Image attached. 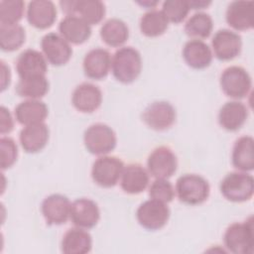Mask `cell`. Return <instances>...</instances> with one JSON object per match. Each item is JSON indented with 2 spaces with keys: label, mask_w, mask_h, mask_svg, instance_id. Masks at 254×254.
Listing matches in <instances>:
<instances>
[{
  "label": "cell",
  "mask_w": 254,
  "mask_h": 254,
  "mask_svg": "<svg viewBox=\"0 0 254 254\" xmlns=\"http://www.w3.org/2000/svg\"><path fill=\"white\" fill-rule=\"evenodd\" d=\"M111 69L114 77L118 81L122 83L133 82L142 70L140 53L131 47L119 49L112 58Z\"/></svg>",
  "instance_id": "6da1fadb"
},
{
  "label": "cell",
  "mask_w": 254,
  "mask_h": 254,
  "mask_svg": "<svg viewBox=\"0 0 254 254\" xmlns=\"http://www.w3.org/2000/svg\"><path fill=\"white\" fill-rule=\"evenodd\" d=\"M210 188L207 181L195 174H186L180 177L176 184L179 199L189 205L204 202L209 196Z\"/></svg>",
  "instance_id": "7a4b0ae2"
},
{
  "label": "cell",
  "mask_w": 254,
  "mask_h": 254,
  "mask_svg": "<svg viewBox=\"0 0 254 254\" xmlns=\"http://www.w3.org/2000/svg\"><path fill=\"white\" fill-rule=\"evenodd\" d=\"M223 240L228 251L234 254H252L254 249L252 217L245 222L231 224L226 229Z\"/></svg>",
  "instance_id": "3957f363"
},
{
  "label": "cell",
  "mask_w": 254,
  "mask_h": 254,
  "mask_svg": "<svg viewBox=\"0 0 254 254\" xmlns=\"http://www.w3.org/2000/svg\"><path fill=\"white\" fill-rule=\"evenodd\" d=\"M220 191L229 201L243 202L249 200L254 192L253 177L246 173H230L222 180Z\"/></svg>",
  "instance_id": "277c9868"
},
{
  "label": "cell",
  "mask_w": 254,
  "mask_h": 254,
  "mask_svg": "<svg viewBox=\"0 0 254 254\" xmlns=\"http://www.w3.org/2000/svg\"><path fill=\"white\" fill-rule=\"evenodd\" d=\"M83 141L87 151L93 155H106L115 149L117 143L114 131L102 123L90 125L84 132Z\"/></svg>",
  "instance_id": "5b68a950"
},
{
  "label": "cell",
  "mask_w": 254,
  "mask_h": 254,
  "mask_svg": "<svg viewBox=\"0 0 254 254\" xmlns=\"http://www.w3.org/2000/svg\"><path fill=\"white\" fill-rule=\"evenodd\" d=\"M220 86L227 96L241 99L249 93L252 80L246 69L233 65L225 68L221 73Z\"/></svg>",
  "instance_id": "8992f818"
},
{
  "label": "cell",
  "mask_w": 254,
  "mask_h": 254,
  "mask_svg": "<svg viewBox=\"0 0 254 254\" xmlns=\"http://www.w3.org/2000/svg\"><path fill=\"white\" fill-rule=\"evenodd\" d=\"M136 217L141 226L148 230H159L163 228L170 217V209L165 202L149 199L140 204Z\"/></svg>",
  "instance_id": "52a82bcc"
},
{
  "label": "cell",
  "mask_w": 254,
  "mask_h": 254,
  "mask_svg": "<svg viewBox=\"0 0 254 254\" xmlns=\"http://www.w3.org/2000/svg\"><path fill=\"white\" fill-rule=\"evenodd\" d=\"M124 169L123 162L111 156H102L98 158L92 166V180L102 188L114 187L121 178Z\"/></svg>",
  "instance_id": "ba28073f"
},
{
  "label": "cell",
  "mask_w": 254,
  "mask_h": 254,
  "mask_svg": "<svg viewBox=\"0 0 254 254\" xmlns=\"http://www.w3.org/2000/svg\"><path fill=\"white\" fill-rule=\"evenodd\" d=\"M145 124L153 130L164 131L169 129L176 121V110L174 106L166 101L151 103L142 115Z\"/></svg>",
  "instance_id": "9c48e42d"
},
{
  "label": "cell",
  "mask_w": 254,
  "mask_h": 254,
  "mask_svg": "<svg viewBox=\"0 0 254 254\" xmlns=\"http://www.w3.org/2000/svg\"><path fill=\"white\" fill-rule=\"evenodd\" d=\"M149 173L156 179H168L177 171L178 160L174 152L165 146L156 148L147 161Z\"/></svg>",
  "instance_id": "30bf717a"
},
{
  "label": "cell",
  "mask_w": 254,
  "mask_h": 254,
  "mask_svg": "<svg viewBox=\"0 0 254 254\" xmlns=\"http://www.w3.org/2000/svg\"><path fill=\"white\" fill-rule=\"evenodd\" d=\"M41 47L47 61L53 65L65 64L72 55V50L68 43L56 33L45 35L42 39Z\"/></svg>",
  "instance_id": "8fae6325"
},
{
  "label": "cell",
  "mask_w": 254,
  "mask_h": 254,
  "mask_svg": "<svg viewBox=\"0 0 254 254\" xmlns=\"http://www.w3.org/2000/svg\"><path fill=\"white\" fill-rule=\"evenodd\" d=\"M214 56L220 61H230L236 58L241 51V37L230 30L217 31L211 41Z\"/></svg>",
  "instance_id": "7c38bea8"
},
{
  "label": "cell",
  "mask_w": 254,
  "mask_h": 254,
  "mask_svg": "<svg viewBox=\"0 0 254 254\" xmlns=\"http://www.w3.org/2000/svg\"><path fill=\"white\" fill-rule=\"evenodd\" d=\"M71 203L69 199L60 193L51 194L42 203V213L48 224L61 225L70 216Z\"/></svg>",
  "instance_id": "4fadbf2b"
},
{
  "label": "cell",
  "mask_w": 254,
  "mask_h": 254,
  "mask_svg": "<svg viewBox=\"0 0 254 254\" xmlns=\"http://www.w3.org/2000/svg\"><path fill=\"white\" fill-rule=\"evenodd\" d=\"M69 217L77 227L89 229L97 224L100 218V211L93 200L78 198L71 203Z\"/></svg>",
  "instance_id": "5bb4252c"
},
{
  "label": "cell",
  "mask_w": 254,
  "mask_h": 254,
  "mask_svg": "<svg viewBox=\"0 0 254 254\" xmlns=\"http://www.w3.org/2000/svg\"><path fill=\"white\" fill-rule=\"evenodd\" d=\"M16 69L20 78L46 76L47 62L42 53L28 49L21 53L16 62Z\"/></svg>",
  "instance_id": "9a60e30c"
},
{
  "label": "cell",
  "mask_w": 254,
  "mask_h": 254,
  "mask_svg": "<svg viewBox=\"0 0 254 254\" xmlns=\"http://www.w3.org/2000/svg\"><path fill=\"white\" fill-rule=\"evenodd\" d=\"M111 56L108 51L100 48L89 51L83 59V70L87 77L91 79L104 78L111 67Z\"/></svg>",
  "instance_id": "2e32d148"
},
{
  "label": "cell",
  "mask_w": 254,
  "mask_h": 254,
  "mask_svg": "<svg viewBox=\"0 0 254 254\" xmlns=\"http://www.w3.org/2000/svg\"><path fill=\"white\" fill-rule=\"evenodd\" d=\"M74 108L83 113L95 111L102 102V93L98 86L84 82L76 86L71 97Z\"/></svg>",
  "instance_id": "e0dca14e"
},
{
  "label": "cell",
  "mask_w": 254,
  "mask_h": 254,
  "mask_svg": "<svg viewBox=\"0 0 254 254\" xmlns=\"http://www.w3.org/2000/svg\"><path fill=\"white\" fill-rule=\"evenodd\" d=\"M28 22L37 29H48L57 19V8L52 1L35 0L29 3L27 9Z\"/></svg>",
  "instance_id": "ac0fdd59"
},
{
  "label": "cell",
  "mask_w": 254,
  "mask_h": 254,
  "mask_svg": "<svg viewBox=\"0 0 254 254\" xmlns=\"http://www.w3.org/2000/svg\"><path fill=\"white\" fill-rule=\"evenodd\" d=\"M59 31L67 43L74 45H80L86 42L91 35L90 25L76 15L64 17L60 22Z\"/></svg>",
  "instance_id": "d6986e66"
},
{
  "label": "cell",
  "mask_w": 254,
  "mask_h": 254,
  "mask_svg": "<svg viewBox=\"0 0 254 254\" xmlns=\"http://www.w3.org/2000/svg\"><path fill=\"white\" fill-rule=\"evenodd\" d=\"M248 117L247 107L240 101H228L219 110L218 122L227 131L239 130Z\"/></svg>",
  "instance_id": "ffe728a7"
},
{
  "label": "cell",
  "mask_w": 254,
  "mask_h": 254,
  "mask_svg": "<svg viewBox=\"0 0 254 254\" xmlns=\"http://www.w3.org/2000/svg\"><path fill=\"white\" fill-rule=\"evenodd\" d=\"M20 143L27 153H37L43 150L49 140V128L43 123L27 125L20 132Z\"/></svg>",
  "instance_id": "44dd1931"
},
{
  "label": "cell",
  "mask_w": 254,
  "mask_h": 254,
  "mask_svg": "<svg viewBox=\"0 0 254 254\" xmlns=\"http://www.w3.org/2000/svg\"><path fill=\"white\" fill-rule=\"evenodd\" d=\"M185 62L192 68L202 69L207 67L212 61V53L207 44L201 40H190L183 49Z\"/></svg>",
  "instance_id": "7402d4cb"
},
{
  "label": "cell",
  "mask_w": 254,
  "mask_h": 254,
  "mask_svg": "<svg viewBox=\"0 0 254 254\" xmlns=\"http://www.w3.org/2000/svg\"><path fill=\"white\" fill-rule=\"evenodd\" d=\"M149 184L148 172L139 164L124 167L121 175V188L129 194H138L146 190Z\"/></svg>",
  "instance_id": "603a6c76"
},
{
  "label": "cell",
  "mask_w": 254,
  "mask_h": 254,
  "mask_svg": "<svg viewBox=\"0 0 254 254\" xmlns=\"http://www.w3.org/2000/svg\"><path fill=\"white\" fill-rule=\"evenodd\" d=\"M252 1H233L227 8L226 21L237 31H246L253 28Z\"/></svg>",
  "instance_id": "cb8c5ba5"
},
{
  "label": "cell",
  "mask_w": 254,
  "mask_h": 254,
  "mask_svg": "<svg viewBox=\"0 0 254 254\" xmlns=\"http://www.w3.org/2000/svg\"><path fill=\"white\" fill-rule=\"evenodd\" d=\"M47 105L38 99H28L15 108L16 120L22 125H33L43 123L48 116Z\"/></svg>",
  "instance_id": "d4e9b609"
},
{
  "label": "cell",
  "mask_w": 254,
  "mask_h": 254,
  "mask_svg": "<svg viewBox=\"0 0 254 254\" xmlns=\"http://www.w3.org/2000/svg\"><path fill=\"white\" fill-rule=\"evenodd\" d=\"M92 239L83 228L68 229L62 240V251L64 254H85L91 250Z\"/></svg>",
  "instance_id": "484cf974"
},
{
  "label": "cell",
  "mask_w": 254,
  "mask_h": 254,
  "mask_svg": "<svg viewBox=\"0 0 254 254\" xmlns=\"http://www.w3.org/2000/svg\"><path fill=\"white\" fill-rule=\"evenodd\" d=\"M254 141L251 136H242L236 140L232 150V165L242 171L250 172L254 169Z\"/></svg>",
  "instance_id": "4316f807"
},
{
  "label": "cell",
  "mask_w": 254,
  "mask_h": 254,
  "mask_svg": "<svg viewBox=\"0 0 254 254\" xmlns=\"http://www.w3.org/2000/svg\"><path fill=\"white\" fill-rule=\"evenodd\" d=\"M100 37L106 45L110 47H120L128 40L129 29L122 20L112 18L102 25Z\"/></svg>",
  "instance_id": "83f0119b"
},
{
  "label": "cell",
  "mask_w": 254,
  "mask_h": 254,
  "mask_svg": "<svg viewBox=\"0 0 254 254\" xmlns=\"http://www.w3.org/2000/svg\"><path fill=\"white\" fill-rule=\"evenodd\" d=\"M169 22L162 11L151 10L143 15L140 20V30L147 37H159L168 29Z\"/></svg>",
  "instance_id": "f1b7e54d"
},
{
  "label": "cell",
  "mask_w": 254,
  "mask_h": 254,
  "mask_svg": "<svg viewBox=\"0 0 254 254\" xmlns=\"http://www.w3.org/2000/svg\"><path fill=\"white\" fill-rule=\"evenodd\" d=\"M49 91V81L46 76L20 78L16 85V92L21 97L38 99Z\"/></svg>",
  "instance_id": "f546056e"
},
{
  "label": "cell",
  "mask_w": 254,
  "mask_h": 254,
  "mask_svg": "<svg viewBox=\"0 0 254 254\" xmlns=\"http://www.w3.org/2000/svg\"><path fill=\"white\" fill-rule=\"evenodd\" d=\"M26 39L25 30L22 26L0 25V47L4 52H13L18 50Z\"/></svg>",
  "instance_id": "4dcf8cb0"
},
{
  "label": "cell",
  "mask_w": 254,
  "mask_h": 254,
  "mask_svg": "<svg viewBox=\"0 0 254 254\" xmlns=\"http://www.w3.org/2000/svg\"><path fill=\"white\" fill-rule=\"evenodd\" d=\"M213 23L211 17L203 12L193 14L185 25V32L188 36L198 39L209 37L212 32Z\"/></svg>",
  "instance_id": "1f68e13d"
},
{
  "label": "cell",
  "mask_w": 254,
  "mask_h": 254,
  "mask_svg": "<svg viewBox=\"0 0 254 254\" xmlns=\"http://www.w3.org/2000/svg\"><path fill=\"white\" fill-rule=\"evenodd\" d=\"M75 14H78L88 25H95L104 18L105 6L99 0H77Z\"/></svg>",
  "instance_id": "d6a6232c"
},
{
  "label": "cell",
  "mask_w": 254,
  "mask_h": 254,
  "mask_svg": "<svg viewBox=\"0 0 254 254\" xmlns=\"http://www.w3.org/2000/svg\"><path fill=\"white\" fill-rule=\"evenodd\" d=\"M25 3L21 0L0 1V25H16L22 19Z\"/></svg>",
  "instance_id": "836d02e7"
},
{
  "label": "cell",
  "mask_w": 254,
  "mask_h": 254,
  "mask_svg": "<svg viewBox=\"0 0 254 254\" xmlns=\"http://www.w3.org/2000/svg\"><path fill=\"white\" fill-rule=\"evenodd\" d=\"M189 1L185 0H167L163 3V14L168 22L175 24L183 22L190 11Z\"/></svg>",
  "instance_id": "e575fe53"
},
{
  "label": "cell",
  "mask_w": 254,
  "mask_h": 254,
  "mask_svg": "<svg viewBox=\"0 0 254 254\" xmlns=\"http://www.w3.org/2000/svg\"><path fill=\"white\" fill-rule=\"evenodd\" d=\"M149 195L152 199L168 203L173 200L175 190L172 184L166 179H157L149 189Z\"/></svg>",
  "instance_id": "d590c367"
},
{
  "label": "cell",
  "mask_w": 254,
  "mask_h": 254,
  "mask_svg": "<svg viewBox=\"0 0 254 254\" xmlns=\"http://www.w3.org/2000/svg\"><path fill=\"white\" fill-rule=\"evenodd\" d=\"M0 156L1 169L6 170L14 165L18 156V149L15 141L9 137L0 139Z\"/></svg>",
  "instance_id": "8d00e7d4"
},
{
  "label": "cell",
  "mask_w": 254,
  "mask_h": 254,
  "mask_svg": "<svg viewBox=\"0 0 254 254\" xmlns=\"http://www.w3.org/2000/svg\"><path fill=\"white\" fill-rule=\"evenodd\" d=\"M0 132L1 134H5V133H9L13 130V119L12 116L9 112V110L7 108H5L4 106H1L0 109Z\"/></svg>",
  "instance_id": "74e56055"
},
{
  "label": "cell",
  "mask_w": 254,
  "mask_h": 254,
  "mask_svg": "<svg viewBox=\"0 0 254 254\" xmlns=\"http://www.w3.org/2000/svg\"><path fill=\"white\" fill-rule=\"evenodd\" d=\"M1 69H2V73H1V90H5V88L10 84V78H11V73H10V68L9 66H7L5 64L4 62H1Z\"/></svg>",
  "instance_id": "f35d334b"
},
{
  "label": "cell",
  "mask_w": 254,
  "mask_h": 254,
  "mask_svg": "<svg viewBox=\"0 0 254 254\" xmlns=\"http://www.w3.org/2000/svg\"><path fill=\"white\" fill-rule=\"evenodd\" d=\"M211 2L210 1H203V0H193V1H189V5L190 9H203L207 7Z\"/></svg>",
  "instance_id": "ab89813d"
},
{
  "label": "cell",
  "mask_w": 254,
  "mask_h": 254,
  "mask_svg": "<svg viewBox=\"0 0 254 254\" xmlns=\"http://www.w3.org/2000/svg\"><path fill=\"white\" fill-rule=\"evenodd\" d=\"M158 2H140L141 5L143 6H148V7H153L155 5H157Z\"/></svg>",
  "instance_id": "60d3db41"
}]
</instances>
